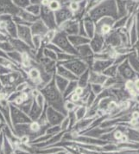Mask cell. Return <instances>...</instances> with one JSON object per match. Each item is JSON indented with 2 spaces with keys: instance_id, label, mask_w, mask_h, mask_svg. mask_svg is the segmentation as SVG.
I'll use <instances>...</instances> for the list:
<instances>
[{
  "instance_id": "obj_8",
  "label": "cell",
  "mask_w": 139,
  "mask_h": 154,
  "mask_svg": "<svg viewBox=\"0 0 139 154\" xmlns=\"http://www.w3.org/2000/svg\"><path fill=\"white\" fill-rule=\"evenodd\" d=\"M9 42L11 44V46L13 47L14 50H17V51L22 53V54H23V53L30 54L31 56H33V59H34V56H35V49H31L28 44H26L25 42H23L19 38H17H17L9 37Z\"/></svg>"
},
{
  "instance_id": "obj_56",
  "label": "cell",
  "mask_w": 139,
  "mask_h": 154,
  "mask_svg": "<svg viewBox=\"0 0 139 154\" xmlns=\"http://www.w3.org/2000/svg\"><path fill=\"white\" fill-rule=\"evenodd\" d=\"M1 125H4V123H3V122L1 121V119H0V126H1Z\"/></svg>"
},
{
  "instance_id": "obj_9",
  "label": "cell",
  "mask_w": 139,
  "mask_h": 154,
  "mask_svg": "<svg viewBox=\"0 0 139 154\" xmlns=\"http://www.w3.org/2000/svg\"><path fill=\"white\" fill-rule=\"evenodd\" d=\"M75 49H76L77 56L79 59L83 61L84 63H86L87 65L89 62L92 63V60L93 58V51L92 50L90 45L88 43L79 46L75 48Z\"/></svg>"
},
{
  "instance_id": "obj_16",
  "label": "cell",
  "mask_w": 139,
  "mask_h": 154,
  "mask_svg": "<svg viewBox=\"0 0 139 154\" xmlns=\"http://www.w3.org/2000/svg\"><path fill=\"white\" fill-rule=\"evenodd\" d=\"M43 109L44 108H42L38 105L33 98V103H32L31 108H30V110L28 113L29 117L30 118L32 121H37L39 118L41 117L42 112H43Z\"/></svg>"
},
{
  "instance_id": "obj_14",
  "label": "cell",
  "mask_w": 139,
  "mask_h": 154,
  "mask_svg": "<svg viewBox=\"0 0 139 154\" xmlns=\"http://www.w3.org/2000/svg\"><path fill=\"white\" fill-rule=\"evenodd\" d=\"M0 112L3 114V116L5 117V122L8 126H10L12 131H13V126L11 123V109H10V102L8 101L6 99H3L0 100Z\"/></svg>"
},
{
  "instance_id": "obj_43",
  "label": "cell",
  "mask_w": 139,
  "mask_h": 154,
  "mask_svg": "<svg viewBox=\"0 0 139 154\" xmlns=\"http://www.w3.org/2000/svg\"><path fill=\"white\" fill-rule=\"evenodd\" d=\"M12 70L10 69L9 68L4 66V65H1L0 64V75H7L10 72H11Z\"/></svg>"
},
{
  "instance_id": "obj_46",
  "label": "cell",
  "mask_w": 139,
  "mask_h": 154,
  "mask_svg": "<svg viewBox=\"0 0 139 154\" xmlns=\"http://www.w3.org/2000/svg\"><path fill=\"white\" fill-rule=\"evenodd\" d=\"M9 40V36L2 32H0V42H5Z\"/></svg>"
},
{
  "instance_id": "obj_40",
  "label": "cell",
  "mask_w": 139,
  "mask_h": 154,
  "mask_svg": "<svg viewBox=\"0 0 139 154\" xmlns=\"http://www.w3.org/2000/svg\"><path fill=\"white\" fill-rule=\"evenodd\" d=\"M110 30H111L110 25H109V24H106V23H104V24L101 26V28H100V32H101V34H103V35L109 33Z\"/></svg>"
},
{
  "instance_id": "obj_1",
  "label": "cell",
  "mask_w": 139,
  "mask_h": 154,
  "mask_svg": "<svg viewBox=\"0 0 139 154\" xmlns=\"http://www.w3.org/2000/svg\"><path fill=\"white\" fill-rule=\"evenodd\" d=\"M40 93L45 99L46 104L53 107L60 112H62L65 116L68 115V111L65 108V99L62 94L58 90L55 84L54 78L40 89Z\"/></svg>"
},
{
  "instance_id": "obj_55",
  "label": "cell",
  "mask_w": 139,
  "mask_h": 154,
  "mask_svg": "<svg viewBox=\"0 0 139 154\" xmlns=\"http://www.w3.org/2000/svg\"><path fill=\"white\" fill-rule=\"evenodd\" d=\"M4 125H5V124H4ZM4 125H1V126H0V134L3 133V132H2V127H3V126H4Z\"/></svg>"
},
{
  "instance_id": "obj_11",
  "label": "cell",
  "mask_w": 139,
  "mask_h": 154,
  "mask_svg": "<svg viewBox=\"0 0 139 154\" xmlns=\"http://www.w3.org/2000/svg\"><path fill=\"white\" fill-rule=\"evenodd\" d=\"M59 31H62L67 35H74L79 34V23L74 20L70 19L58 26Z\"/></svg>"
},
{
  "instance_id": "obj_34",
  "label": "cell",
  "mask_w": 139,
  "mask_h": 154,
  "mask_svg": "<svg viewBox=\"0 0 139 154\" xmlns=\"http://www.w3.org/2000/svg\"><path fill=\"white\" fill-rule=\"evenodd\" d=\"M62 132V129H61V126H50L47 128L45 134H48V135H55L56 133Z\"/></svg>"
},
{
  "instance_id": "obj_5",
  "label": "cell",
  "mask_w": 139,
  "mask_h": 154,
  "mask_svg": "<svg viewBox=\"0 0 139 154\" xmlns=\"http://www.w3.org/2000/svg\"><path fill=\"white\" fill-rule=\"evenodd\" d=\"M39 17L45 23V25L49 28V29L56 30L57 29V24H56V18H55V13L48 6L41 5V13H40Z\"/></svg>"
},
{
  "instance_id": "obj_58",
  "label": "cell",
  "mask_w": 139,
  "mask_h": 154,
  "mask_svg": "<svg viewBox=\"0 0 139 154\" xmlns=\"http://www.w3.org/2000/svg\"><path fill=\"white\" fill-rule=\"evenodd\" d=\"M59 1H60V0H59Z\"/></svg>"
},
{
  "instance_id": "obj_38",
  "label": "cell",
  "mask_w": 139,
  "mask_h": 154,
  "mask_svg": "<svg viewBox=\"0 0 139 154\" xmlns=\"http://www.w3.org/2000/svg\"><path fill=\"white\" fill-rule=\"evenodd\" d=\"M61 129L62 131H64V132H67L68 130H69V119L68 116H66L64 119L62 120V122L61 123Z\"/></svg>"
},
{
  "instance_id": "obj_53",
  "label": "cell",
  "mask_w": 139,
  "mask_h": 154,
  "mask_svg": "<svg viewBox=\"0 0 139 154\" xmlns=\"http://www.w3.org/2000/svg\"><path fill=\"white\" fill-rule=\"evenodd\" d=\"M138 113H137V112H135V113H134V117H135V118H137V117H138Z\"/></svg>"
},
{
  "instance_id": "obj_6",
  "label": "cell",
  "mask_w": 139,
  "mask_h": 154,
  "mask_svg": "<svg viewBox=\"0 0 139 154\" xmlns=\"http://www.w3.org/2000/svg\"><path fill=\"white\" fill-rule=\"evenodd\" d=\"M45 112H46V118H47L49 126H60L64 118L66 117L62 112L54 109L51 106H49L48 105L46 106Z\"/></svg>"
},
{
  "instance_id": "obj_3",
  "label": "cell",
  "mask_w": 139,
  "mask_h": 154,
  "mask_svg": "<svg viewBox=\"0 0 139 154\" xmlns=\"http://www.w3.org/2000/svg\"><path fill=\"white\" fill-rule=\"evenodd\" d=\"M10 109H11V119L13 126L21 124H28L32 121L27 113L23 112L18 106H15L14 104L10 103Z\"/></svg>"
},
{
  "instance_id": "obj_42",
  "label": "cell",
  "mask_w": 139,
  "mask_h": 154,
  "mask_svg": "<svg viewBox=\"0 0 139 154\" xmlns=\"http://www.w3.org/2000/svg\"><path fill=\"white\" fill-rule=\"evenodd\" d=\"M70 10H71V11L73 12V11H79V9H80V5H79V3H76V2H71L69 5V6H68Z\"/></svg>"
},
{
  "instance_id": "obj_23",
  "label": "cell",
  "mask_w": 139,
  "mask_h": 154,
  "mask_svg": "<svg viewBox=\"0 0 139 154\" xmlns=\"http://www.w3.org/2000/svg\"><path fill=\"white\" fill-rule=\"evenodd\" d=\"M75 58H78V56H74V55H71V54H68V53H66V52H63L62 51V52L57 54V62H56V64H62L63 63L74 60Z\"/></svg>"
},
{
  "instance_id": "obj_37",
  "label": "cell",
  "mask_w": 139,
  "mask_h": 154,
  "mask_svg": "<svg viewBox=\"0 0 139 154\" xmlns=\"http://www.w3.org/2000/svg\"><path fill=\"white\" fill-rule=\"evenodd\" d=\"M77 105L74 102H72V101H70V100H65V108H66V110L68 111V112L74 111Z\"/></svg>"
},
{
  "instance_id": "obj_59",
  "label": "cell",
  "mask_w": 139,
  "mask_h": 154,
  "mask_svg": "<svg viewBox=\"0 0 139 154\" xmlns=\"http://www.w3.org/2000/svg\"><path fill=\"white\" fill-rule=\"evenodd\" d=\"M68 154H69V153H68Z\"/></svg>"
},
{
  "instance_id": "obj_13",
  "label": "cell",
  "mask_w": 139,
  "mask_h": 154,
  "mask_svg": "<svg viewBox=\"0 0 139 154\" xmlns=\"http://www.w3.org/2000/svg\"><path fill=\"white\" fill-rule=\"evenodd\" d=\"M30 29H31L32 35H39L42 37L46 35L49 30V28L45 25V23L40 18L30 25Z\"/></svg>"
},
{
  "instance_id": "obj_44",
  "label": "cell",
  "mask_w": 139,
  "mask_h": 154,
  "mask_svg": "<svg viewBox=\"0 0 139 154\" xmlns=\"http://www.w3.org/2000/svg\"><path fill=\"white\" fill-rule=\"evenodd\" d=\"M101 85L99 84H92V92L94 94H98L101 92Z\"/></svg>"
},
{
  "instance_id": "obj_45",
  "label": "cell",
  "mask_w": 139,
  "mask_h": 154,
  "mask_svg": "<svg viewBox=\"0 0 139 154\" xmlns=\"http://www.w3.org/2000/svg\"><path fill=\"white\" fill-rule=\"evenodd\" d=\"M13 154H30V153H29L28 152H26V151L22 150V149H20V148H15L14 153Z\"/></svg>"
},
{
  "instance_id": "obj_52",
  "label": "cell",
  "mask_w": 139,
  "mask_h": 154,
  "mask_svg": "<svg viewBox=\"0 0 139 154\" xmlns=\"http://www.w3.org/2000/svg\"><path fill=\"white\" fill-rule=\"evenodd\" d=\"M136 86H137V88L139 89V81H137V82H136Z\"/></svg>"
},
{
  "instance_id": "obj_48",
  "label": "cell",
  "mask_w": 139,
  "mask_h": 154,
  "mask_svg": "<svg viewBox=\"0 0 139 154\" xmlns=\"http://www.w3.org/2000/svg\"><path fill=\"white\" fill-rule=\"evenodd\" d=\"M0 57H4V58H6V59H10L7 55V52L4 51L2 49H0Z\"/></svg>"
},
{
  "instance_id": "obj_41",
  "label": "cell",
  "mask_w": 139,
  "mask_h": 154,
  "mask_svg": "<svg viewBox=\"0 0 139 154\" xmlns=\"http://www.w3.org/2000/svg\"><path fill=\"white\" fill-rule=\"evenodd\" d=\"M46 48H48V49H51V50H53V51H55L56 53H61V52H62L61 49H59L56 45H55L54 43H52V42H50V43H49L47 46H46Z\"/></svg>"
},
{
  "instance_id": "obj_33",
  "label": "cell",
  "mask_w": 139,
  "mask_h": 154,
  "mask_svg": "<svg viewBox=\"0 0 139 154\" xmlns=\"http://www.w3.org/2000/svg\"><path fill=\"white\" fill-rule=\"evenodd\" d=\"M48 7L52 11H56L57 10H59L60 8L62 7V4L59 0H50L49 3Z\"/></svg>"
},
{
  "instance_id": "obj_30",
  "label": "cell",
  "mask_w": 139,
  "mask_h": 154,
  "mask_svg": "<svg viewBox=\"0 0 139 154\" xmlns=\"http://www.w3.org/2000/svg\"><path fill=\"white\" fill-rule=\"evenodd\" d=\"M43 56L49 58L52 61L57 62V53H56L55 51L51 50V49H48V48H44L43 49Z\"/></svg>"
},
{
  "instance_id": "obj_18",
  "label": "cell",
  "mask_w": 139,
  "mask_h": 154,
  "mask_svg": "<svg viewBox=\"0 0 139 154\" xmlns=\"http://www.w3.org/2000/svg\"><path fill=\"white\" fill-rule=\"evenodd\" d=\"M17 16L19 17H21L23 21L28 23H30V24H32L33 23H35V21H37L40 18L39 17H36V16L29 13L28 11L24 9H20L18 13H17Z\"/></svg>"
},
{
  "instance_id": "obj_17",
  "label": "cell",
  "mask_w": 139,
  "mask_h": 154,
  "mask_svg": "<svg viewBox=\"0 0 139 154\" xmlns=\"http://www.w3.org/2000/svg\"><path fill=\"white\" fill-rule=\"evenodd\" d=\"M68 38L69 40L70 43L74 48H77V47L84 45V44H87V43L90 42V39L89 38H87L86 36H83V35H68Z\"/></svg>"
},
{
  "instance_id": "obj_21",
  "label": "cell",
  "mask_w": 139,
  "mask_h": 154,
  "mask_svg": "<svg viewBox=\"0 0 139 154\" xmlns=\"http://www.w3.org/2000/svg\"><path fill=\"white\" fill-rule=\"evenodd\" d=\"M105 81V77L97 72L91 71L89 74V82L91 84H103Z\"/></svg>"
},
{
  "instance_id": "obj_28",
  "label": "cell",
  "mask_w": 139,
  "mask_h": 154,
  "mask_svg": "<svg viewBox=\"0 0 139 154\" xmlns=\"http://www.w3.org/2000/svg\"><path fill=\"white\" fill-rule=\"evenodd\" d=\"M32 103H33V97H31V98H29L27 100H25L24 102H23L21 105L18 106V107L21 109L23 112H24L25 113L28 114L30 108H31Z\"/></svg>"
},
{
  "instance_id": "obj_51",
  "label": "cell",
  "mask_w": 139,
  "mask_h": 154,
  "mask_svg": "<svg viewBox=\"0 0 139 154\" xmlns=\"http://www.w3.org/2000/svg\"><path fill=\"white\" fill-rule=\"evenodd\" d=\"M4 89V87H3V85H2V82H1V80H0V92L2 91Z\"/></svg>"
},
{
  "instance_id": "obj_7",
  "label": "cell",
  "mask_w": 139,
  "mask_h": 154,
  "mask_svg": "<svg viewBox=\"0 0 139 154\" xmlns=\"http://www.w3.org/2000/svg\"><path fill=\"white\" fill-rule=\"evenodd\" d=\"M17 38H19L23 42H24L26 44H28L31 49H34L33 42H32L33 35L31 33L30 26H28V25H17Z\"/></svg>"
},
{
  "instance_id": "obj_29",
  "label": "cell",
  "mask_w": 139,
  "mask_h": 154,
  "mask_svg": "<svg viewBox=\"0 0 139 154\" xmlns=\"http://www.w3.org/2000/svg\"><path fill=\"white\" fill-rule=\"evenodd\" d=\"M74 113H75V116H76L77 120L80 119H83V117L86 115V108L85 106H77V107L74 110Z\"/></svg>"
},
{
  "instance_id": "obj_54",
  "label": "cell",
  "mask_w": 139,
  "mask_h": 154,
  "mask_svg": "<svg viewBox=\"0 0 139 154\" xmlns=\"http://www.w3.org/2000/svg\"><path fill=\"white\" fill-rule=\"evenodd\" d=\"M73 2H76V3H80V2H81L82 0H72Z\"/></svg>"
},
{
  "instance_id": "obj_50",
  "label": "cell",
  "mask_w": 139,
  "mask_h": 154,
  "mask_svg": "<svg viewBox=\"0 0 139 154\" xmlns=\"http://www.w3.org/2000/svg\"><path fill=\"white\" fill-rule=\"evenodd\" d=\"M121 137H122V133H121V132H117V133H115V138H116V139L119 140V139H121Z\"/></svg>"
},
{
  "instance_id": "obj_32",
  "label": "cell",
  "mask_w": 139,
  "mask_h": 154,
  "mask_svg": "<svg viewBox=\"0 0 139 154\" xmlns=\"http://www.w3.org/2000/svg\"><path fill=\"white\" fill-rule=\"evenodd\" d=\"M11 1L19 9H26L30 5L29 0H11Z\"/></svg>"
},
{
  "instance_id": "obj_39",
  "label": "cell",
  "mask_w": 139,
  "mask_h": 154,
  "mask_svg": "<svg viewBox=\"0 0 139 154\" xmlns=\"http://www.w3.org/2000/svg\"><path fill=\"white\" fill-rule=\"evenodd\" d=\"M20 92H17V91H13L11 92V94H9L7 96V100L10 102V103H13L15 101V100L17 98L19 95H20Z\"/></svg>"
},
{
  "instance_id": "obj_15",
  "label": "cell",
  "mask_w": 139,
  "mask_h": 154,
  "mask_svg": "<svg viewBox=\"0 0 139 154\" xmlns=\"http://www.w3.org/2000/svg\"><path fill=\"white\" fill-rule=\"evenodd\" d=\"M56 74L65 78V79H67L69 82L70 81H77V79H78V77L74 75L70 70L68 69L67 68H65L63 65H60V64H56Z\"/></svg>"
},
{
  "instance_id": "obj_12",
  "label": "cell",
  "mask_w": 139,
  "mask_h": 154,
  "mask_svg": "<svg viewBox=\"0 0 139 154\" xmlns=\"http://www.w3.org/2000/svg\"><path fill=\"white\" fill-rule=\"evenodd\" d=\"M17 8L11 0H0V16L2 15H11L16 16L19 11Z\"/></svg>"
},
{
  "instance_id": "obj_19",
  "label": "cell",
  "mask_w": 139,
  "mask_h": 154,
  "mask_svg": "<svg viewBox=\"0 0 139 154\" xmlns=\"http://www.w3.org/2000/svg\"><path fill=\"white\" fill-rule=\"evenodd\" d=\"M53 78H54V81H55V84H56V88H58V90L61 92L62 94H63V92L65 91L67 86L68 85L69 81H68L67 79L60 76V75H58L56 74L54 75Z\"/></svg>"
},
{
  "instance_id": "obj_35",
  "label": "cell",
  "mask_w": 139,
  "mask_h": 154,
  "mask_svg": "<svg viewBox=\"0 0 139 154\" xmlns=\"http://www.w3.org/2000/svg\"><path fill=\"white\" fill-rule=\"evenodd\" d=\"M42 36H39V35H33L32 42H33V47H34V49H35V51L42 47Z\"/></svg>"
},
{
  "instance_id": "obj_31",
  "label": "cell",
  "mask_w": 139,
  "mask_h": 154,
  "mask_svg": "<svg viewBox=\"0 0 139 154\" xmlns=\"http://www.w3.org/2000/svg\"><path fill=\"white\" fill-rule=\"evenodd\" d=\"M84 28H85V31H86V34L88 35V36L92 37L94 33V30H93V24L90 21H85L83 23Z\"/></svg>"
},
{
  "instance_id": "obj_27",
  "label": "cell",
  "mask_w": 139,
  "mask_h": 154,
  "mask_svg": "<svg viewBox=\"0 0 139 154\" xmlns=\"http://www.w3.org/2000/svg\"><path fill=\"white\" fill-rule=\"evenodd\" d=\"M102 41L100 40L99 36L94 37L92 41H90V47L93 52H98L101 49Z\"/></svg>"
},
{
  "instance_id": "obj_36",
  "label": "cell",
  "mask_w": 139,
  "mask_h": 154,
  "mask_svg": "<svg viewBox=\"0 0 139 154\" xmlns=\"http://www.w3.org/2000/svg\"><path fill=\"white\" fill-rule=\"evenodd\" d=\"M29 88V87L28 82H27L26 81H23V82H20L19 84L15 88V91L22 93V92H24L25 90H27Z\"/></svg>"
},
{
  "instance_id": "obj_47",
  "label": "cell",
  "mask_w": 139,
  "mask_h": 154,
  "mask_svg": "<svg viewBox=\"0 0 139 154\" xmlns=\"http://www.w3.org/2000/svg\"><path fill=\"white\" fill-rule=\"evenodd\" d=\"M3 146H4V133L0 134V154L3 152Z\"/></svg>"
},
{
  "instance_id": "obj_22",
  "label": "cell",
  "mask_w": 139,
  "mask_h": 154,
  "mask_svg": "<svg viewBox=\"0 0 139 154\" xmlns=\"http://www.w3.org/2000/svg\"><path fill=\"white\" fill-rule=\"evenodd\" d=\"M89 70H86L82 75H80L77 79V83H78V87L80 88H86L88 86V82H89Z\"/></svg>"
},
{
  "instance_id": "obj_49",
  "label": "cell",
  "mask_w": 139,
  "mask_h": 154,
  "mask_svg": "<svg viewBox=\"0 0 139 154\" xmlns=\"http://www.w3.org/2000/svg\"><path fill=\"white\" fill-rule=\"evenodd\" d=\"M30 4H37V5H41L42 0H29Z\"/></svg>"
},
{
  "instance_id": "obj_10",
  "label": "cell",
  "mask_w": 139,
  "mask_h": 154,
  "mask_svg": "<svg viewBox=\"0 0 139 154\" xmlns=\"http://www.w3.org/2000/svg\"><path fill=\"white\" fill-rule=\"evenodd\" d=\"M54 13H55V18H56L57 28H58V26L62 24L63 23L68 21L73 17V12L71 11L69 8L67 6L61 7Z\"/></svg>"
},
{
  "instance_id": "obj_4",
  "label": "cell",
  "mask_w": 139,
  "mask_h": 154,
  "mask_svg": "<svg viewBox=\"0 0 139 154\" xmlns=\"http://www.w3.org/2000/svg\"><path fill=\"white\" fill-rule=\"evenodd\" d=\"M60 65H63L65 68L70 70L77 77H79L80 75H82L86 70L88 69V65L79 58H75L74 60L63 63Z\"/></svg>"
},
{
  "instance_id": "obj_2",
  "label": "cell",
  "mask_w": 139,
  "mask_h": 154,
  "mask_svg": "<svg viewBox=\"0 0 139 154\" xmlns=\"http://www.w3.org/2000/svg\"><path fill=\"white\" fill-rule=\"evenodd\" d=\"M51 42L56 45L63 52L77 56V51L75 48L70 43L68 35L64 34L62 31H59V30L56 31V35Z\"/></svg>"
},
{
  "instance_id": "obj_26",
  "label": "cell",
  "mask_w": 139,
  "mask_h": 154,
  "mask_svg": "<svg viewBox=\"0 0 139 154\" xmlns=\"http://www.w3.org/2000/svg\"><path fill=\"white\" fill-rule=\"evenodd\" d=\"M28 11L29 13L39 17L41 13V5H37V4H30L28 7L24 9Z\"/></svg>"
},
{
  "instance_id": "obj_24",
  "label": "cell",
  "mask_w": 139,
  "mask_h": 154,
  "mask_svg": "<svg viewBox=\"0 0 139 154\" xmlns=\"http://www.w3.org/2000/svg\"><path fill=\"white\" fill-rule=\"evenodd\" d=\"M7 55L11 61H12L17 65H18V66L21 67L22 58H23V54L22 53L17 51V50H12V51L7 52Z\"/></svg>"
},
{
  "instance_id": "obj_57",
  "label": "cell",
  "mask_w": 139,
  "mask_h": 154,
  "mask_svg": "<svg viewBox=\"0 0 139 154\" xmlns=\"http://www.w3.org/2000/svg\"><path fill=\"white\" fill-rule=\"evenodd\" d=\"M1 154H4V152H1Z\"/></svg>"
},
{
  "instance_id": "obj_20",
  "label": "cell",
  "mask_w": 139,
  "mask_h": 154,
  "mask_svg": "<svg viewBox=\"0 0 139 154\" xmlns=\"http://www.w3.org/2000/svg\"><path fill=\"white\" fill-rule=\"evenodd\" d=\"M91 123V119H80L77 120L76 123L74 125V126L70 129L72 133H76V132H80L81 130L85 129L86 127Z\"/></svg>"
},
{
  "instance_id": "obj_25",
  "label": "cell",
  "mask_w": 139,
  "mask_h": 154,
  "mask_svg": "<svg viewBox=\"0 0 139 154\" xmlns=\"http://www.w3.org/2000/svg\"><path fill=\"white\" fill-rule=\"evenodd\" d=\"M78 88V83L77 81H70L68 82V85L67 86L65 91L63 92L62 95L64 99H66L67 97H68L71 94H73L74 92L76 90V88Z\"/></svg>"
}]
</instances>
